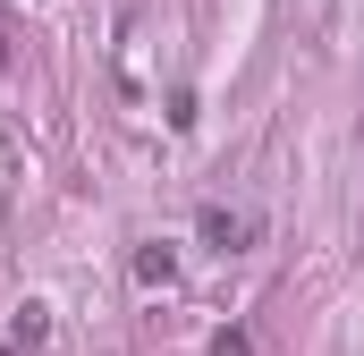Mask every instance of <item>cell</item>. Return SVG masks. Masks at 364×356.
<instances>
[{
    "mask_svg": "<svg viewBox=\"0 0 364 356\" xmlns=\"http://www.w3.org/2000/svg\"><path fill=\"white\" fill-rule=\"evenodd\" d=\"M255 229H263V221H255V212H220V204H212V212H203V238H212V246H220V255H237V246H255Z\"/></svg>",
    "mask_w": 364,
    "mask_h": 356,
    "instance_id": "obj_2",
    "label": "cell"
},
{
    "mask_svg": "<svg viewBox=\"0 0 364 356\" xmlns=\"http://www.w3.org/2000/svg\"><path fill=\"white\" fill-rule=\"evenodd\" d=\"M43 340H51V314H43L34 297L0 314V356H34V348H43Z\"/></svg>",
    "mask_w": 364,
    "mask_h": 356,
    "instance_id": "obj_1",
    "label": "cell"
}]
</instances>
